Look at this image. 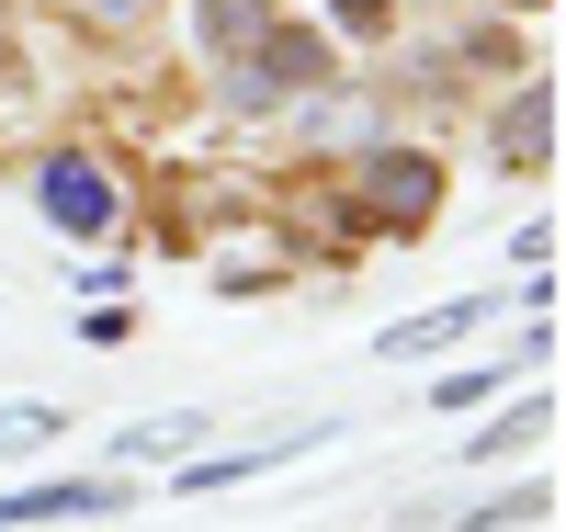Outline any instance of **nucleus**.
Here are the masks:
<instances>
[{"mask_svg": "<svg viewBox=\"0 0 566 532\" xmlns=\"http://www.w3.org/2000/svg\"><path fill=\"white\" fill-rule=\"evenodd\" d=\"M352 205H363V227H431V205H442V170L419 159V148H386V159H363L352 170Z\"/></svg>", "mask_w": 566, "mask_h": 532, "instance_id": "nucleus-1", "label": "nucleus"}, {"mask_svg": "<svg viewBox=\"0 0 566 532\" xmlns=\"http://www.w3.org/2000/svg\"><path fill=\"white\" fill-rule=\"evenodd\" d=\"M34 192H45V216H57L69 238H103V227L125 216V192H114V170H103V159H45V170H34Z\"/></svg>", "mask_w": 566, "mask_h": 532, "instance_id": "nucleus-2", "label": "nucleus"}, {"mask_svg": "<svg viewBox=\"0 0 566 532\" xmlns=\"http://www.w3.org/2000/svg\"><path fill=\"white\" fill-rule=\"evenodd\" d=\"M239 69H250V80H239L250 103H295V91H317V80H328V45H317L306 23H272V34L250 45Z\"/></svg>", "mask_w": 566, "mask_h": 532, "instance_id": "nucleus-3", "label": "nucleus"}, {"mask_svg": "<svg viewBox=\"0 0 566 532\" xmlns=\"http://www.w3.org/2000/svg\"><path fill=\"white\" fill-rule=\"evenodd\" d=\"M125 488H103V476H69V488H23V499H0V532H23V521H103Z\"/></svg>", "mask_w": 566, "mask_h": 532, "instance_id": "nucleus-4", "label": "nucleus"}, {"mask_svg": "<svg viewBox=\"0 0 566 532\" xmlns=\"http://www.w3.org/2000/svg\"><path fill=\"white\" fill-rule=\"evenodd\" d=\"M306 442H328V430H272V442H239V453H205V465H181V488H239V476H261V465H295Z\"/></svg>", "mask_w": 566, "mask_h": 532, "instance_id": "nucleus-5", "label": "nucleus"}, {"mask_svg": "<svg viewBox=\"0 0 566 532\" xmlns=\"http://www.w3.org/2000/svg\"><path fill=\"white\" fill-rule=\"evenodd\" d=\"M476 317H488L476 295H453V306H431V317H397V328H386L374 352H397V363H431V352H453V341H464Z\"/></svg>", "mask_w": 566, "mask_h": 532, "instance_id": "nucleus-6", "label": "nucleus"}, {"mask_svg": "<svg viewBox=\"0 0 566 532\" xmlns=\"http://www.w3.org/2000/svg\"><path fill=\"white\" fill-rule=\"evenodd\" d=\"M544 148H555V103H544V80H533V91H522V103H510V114H499V159H510V170H533Z\"/></svg>", "mask_w": 566, "mask_h": 532, "instance_id": "nucleus-7", "label": "nucleus"}, {"mask_svg": "<svg viewBox=\"0 0 566 532\" xmlns=\"http://www.w3.org/2000/svg\"><path fill=\"white\" fill-rule=\"evenodd\" d=\"M261 34H272V0H205V45H227V58H250Z\"/></svg>", "mask_w": 566, "mask_h": 532, "instance_id": "nucleus-8", "label": "nucleus"}, {"mask_svg": "<svg viewBox=\"0 0 566 532\" xmlns=\"http://www.w3.org/2000/svg\"><path fill=\"white\" fill-rule=\"evenodd\" d=\"M181 442H205V419H193V408H181V419H136V430H125L114 453H136V465H170Z\"/></svg>", "mask_w": 566, "mask_h": 532, "instance_id": "nucleus-9", "label": "nucleus"}, {"mask_svg": "<svg viewBox=\"0 0 566 532\" xmlns=\"http://www.w3.org/2000/svg\"><path fill=\"white\" fill-rule=\"evenodd\" d=\"M522 442H544V397L499 408V419H488V442H464V453H476V465H499V453H522Z\"/></svg>", "mask_w": 566, "mask_h": 532, "instance_id": "nucleus-10", "label": "nucleus"}, {"mask_svg": "<svg viewBox=\"0 0 566 532\" xmlns=\"http://www.w3.org/2000/svg\"><path fill=\"white\" fill-rule=\"evenodd\" d=\"M533 510H544V488H499V499L464 510V532H510V521H533Z\"/></svg>", "mask_w": 566, "mask_h": 532, "instance_id": "nucleus-11", "label": "nucleus"}, {"mask_svg": "<svg viewBox=\"0 0 566 532\" xmlns=\"http://www.w3.org/2000/svg\"><path fill=\"white\" fill-rule=\"evenodd\" d=\"M69 12H80L91 34H136V23H148V12H159V0H69Z\"/></svg>", "mask_w": 566, "mask_h": 532, "instance_id": "nucleus-12", "label": "nucleus"}, {"mask_svg": "<svg viewBox=\"0 0 566 532\" xmlns=\"http://www.w3.org/2000/svg\"><path fill=\"white\" fill-rule=\"evenodd\" d=\"M34 442H57V408H0V453H34Z\"/></svg>", "mask_w": 566, "mask_h": 532, "instance_id": "nucleus-13", "label": "nucleus"}, {"mask_svg": "<svg viewBox=\"0 0 566 532\" xmlns=\"http://www.w3.org/2000/svg\"><path fill=\"white\" fill-rule=\"evenodd\" d=\"M499 374H510V363H499ZM499 374H442V408H488V397H499Z\"/></svg>", "mask_w": 566, "mask_h": 532, "instance_id": "nucleus-14", "label": "nucleus"}, {"mask_svg": "<svg viewBox=\"0 0 566 532\" xmlns=\"http://www.w3.org/2000/svg\"><path fill=\"white\" fill-rule=\"evenodd\" d=\"M328 23L340 34H386V0H328Z\"/></svg>", "mask_w": 566, "mask_h": 532, "instance_id": "nucleus-15", "label": "nucleus"}]
</instances>
